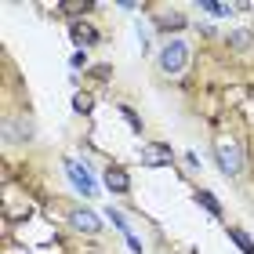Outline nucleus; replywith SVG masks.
I'll use <instances>...</instances> for the list:
<instances>
[{
	"label": "nucleus",
	"instance_id": "obj_1",
	"mask_svg": "<svg viewBox=\"0 0 254 254\" xmlns=\"http://www.w3.org/2000/svg\"><path fill=\"white\" fill-rule=\"evenodd\" d=\"M214 160H218V171L229 175V178H236L244 171V149L236 142H229V138H222V142L214 138Z\"/></svg>",
	"mask_w": 254,
	"mask_h": 254
},
{
	"label": "nucleus",
	"instance_id": "obj_2",
	"mask_svg": "<svg viewBox=\"0 0 254 254\" xmlns=\"http://www.w3.org/2000/svg\"><path fill=\"white\" fill-rule=\"evenodd\" d=\"M186 65H189V44L186 40H167L164 48H160V69H164L167 76H178Z\"/></svg>",
	"mask_w": 254,
	"mask_h": 254
},
{
	"label": "nucleus",
	"instance_id": "obj_3",
	"mask_svg": "<svg viewBox=\"0 0 254 254\" xmlns=\"http://www.w3.org/2000/svg\"><path fill=\"white\" fill-rule=\"evenodd\" d=\"M65 175H69V182H73V189H76L80 196H95V192H98V189H95V178L84 171L80 160H73V156L65 160Z\"/></svg>",
	"mask_w": 254,
	"mask_h": 254
},
{
	"label": "nucleus",
	"instance_id": "obj_4",
	"mask_svg": "<svg viewBox=\"0 0 254 254\" xmlns=\"http://www.w3.org/2000/svg\"><path fill=\"white\" fill-rule=\"evenodd\" d=\"M69 225H73L76 233H87V236L102 233V218H98L95 211H87V207H73V214H69Z\"/></svg>",
	"mask_w": 254,
	"mask_h": 254
},
{
	"label": "nucleus",
	"instance_id": "obj_5",
	"mask_svg": "<svg viewBox=\"0 0 254 254\" xmlns=\"http://www.w3.org/2000/svg\"><path fill=\"white\" fill-rule=\"evenodd\" d=\"M102 178H106V189L109 192H131V178H127V171L117 167V164L106 167V175H102Z\"/></svg>",
	"mask_w": 254,
	"mask_h": 254
},
{
	"label": "nucleus",
	"instance_id": "obj_6",
	"mask_svg": "<svg viewBox=\"0 0 254 254\" xmlns=\"http://www.w3.org/2000/svg\"><path fill=\"white\" fill-rule=\"evenodd\" d=\"M189 26V18L182 15V11H164V15H156V29H164V33H175V29H186Z\"/></svg>",
	"mask_w": 254,
	"mask_h": 254
},
{
	"label": "nucleus",
	"instance_id": "obj_7",
	"mask_svg": "<svg viewBox=\"0 0 254 254\" xmlns=\"http://www.w3.org/2000/svg\"><path fill=\"white\" fill-rule=\"evenodd\" d=\"M142 160H145V164H153V167H156V164H171V149L153 142V145H145V149H142Z\"/></svg>",
	"mask_w": 254,
	"mask_h": 254
},
{
	"label": "nucleus",
	"instance_id": "obj_8",
	"mask_svg": "<svg viewBox=\"0 0 254 254\" xmlns=\"http://www.w3.org/2000/svg\"><path fill=\"white\" fill-rule=\"evenodd\" d=\"M229 48H233L236 55H244L254 48V33L251 29H236V33H229Z\"/></svg>",
	"mask_w": 254,
	"mask_h": 254
},
{
	"label": "nucleus",
	"instance_id": "obj_9",
	"mask_svg": "<svg viewBox=\"0 0 254 254\" xmlns=\"http://www.w3.org/2000/svg\"><path fill=\"white\" fill-rule=\"evenodd\" d=\"M73 40L84 44V48H91V44H98V29L87 26V22H73Z\"/></svg>",
	"mask_w": 254,
	"mask_h": 254
},
{
	"label": "nucleus",
	"instance_id": "obj_10",
	"mask_svg": "<svg viewBox=\"0 0 254 254\" xmlns=\"http://www.w3.org/2000/svg\"><path fill=\"white\" fill-rule=\"evenodd\" d=\"M229 236H233V244L244 251V254H254V240L244 233V229H229Z\"/></svg>",
	"mask_w": 254,
	"mask_h": 254
},
{
	"label": "nucleus",
	"instance_id": "obj_11",
	"mask_svg": "<svg viewBox=\"0 0 254 254\" xmlns=\"http://www.w3.org/2000/svg\"><path fill=\"white\" fill-rule=\"evenodd\" d=\"M196 203H203V207H207V211H211L214 218H222V203H218L211 192H203V189H200V192H196Z\"/></svg>",
	"mask_w": 254,
	"mask_h": 254
},
{
	"label": "nucleus",
	"instance_id": "obj_12",
	"mask_svg": "<svg viewBox=\"0 0 254 254\" xmlns=\"http://www.w3.org/2000/svg\"><path fill=\"white\" fill-rule=\"evenodd\" d=\"M200 7H203V11H211V15H218V18H222V15H229V11H233L229 4H218V0H203Z\"/></svg>",
	"mask_w": 254,
	"mask_h": 254
},
{
	"label": "nucleus",
	"instance_id": "obj_13",
	"mask_svg": "<svg viewBox=\"0 0 254 254\" xmlns=\"http://www.w3.org/2000/svg\"><path fill=\"white\" fill-rule=\"evenodd\" d=\"M106 218H113V225H117L124 236H131V229H127V222H124V214H120V211H106Z\"/></svg>",
	"mask_w": 254,
	"mask_h": 254
},
{
	"label": "nucleus",
	"instance_id": "obj_14",
	"mask_svg": "<svg viewBox=\"0 0 254 254\" xmlns=\"http://www.w3.org/2000/svg\"><path fill=\"white\" fill-rule=\"evenodd\" d=\"M73 102H76V113H91V95H84V91H80Z\"/></svg>",
	"mask_w": 254,
	"mask_h": 254
},
{
	"label": "nucleus",
	"instance_id": "obj_15",
	"mask_svg": "<svg viewBox=\"0 0 254 254\" xmlns=\"http://www.w3.org/2000/svg\"><path fill=\"white\" fill-rule=\"evenodd\" d=\"M120 113H124V117H127V124H131V127H134V131H138V127H142V120H138V113H134V109H127V106H124Z\"/></svg>",
	"mask_w": 254,
	"mask_h": 254
}]
</instances>
